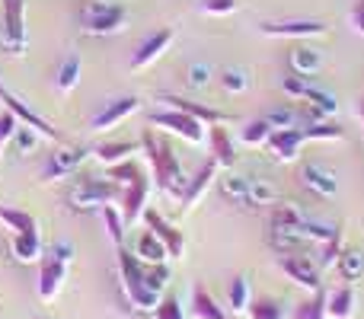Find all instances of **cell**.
<instances>
[{"instance_id": "1", "label": "cell", "mask_w": 364, "mask_h": 319, "mask_svg": "<svg viewBox=\"0 0 364 319\" xmlns=\"http://www.w3.org/2000/svg\"><path fill=\"white\" fill-rule=\"evenodd\" d=\"M141 147H144L147 160H151V169H154L157 185L164 188L170 198H182V192H186V185H188V175L182 173L179 157L173 153V147L166 144L164 138H157L154 131L141 134Z\"/></svg>"}, {"instance_id": "2", "label": "cell", "mask_w": 364, "mask_h": 319, "mask_svg": "<svg viewBox=\"0 0 364 319\" xmlns=\"http://www.w3.org/2000/svg\"><path fill=\"white\" fill-rule=\"evenodd\" d=\"M119 275H122V291H125L128 303H132L134 310L154 313V310H157V303L164 301V294H157V291L147 288V281H144V262H141L134 252L122 249V246H119Z\"/></svg>"}, {"instance_id": "3", "label": "cell", "mask_w": 364, "mask_h": 319, "mask_svg": "<svg viewBox=\"0 0 364 319\" xmlns=\"http://www.w3.org/2000/svg\"><path fill=\"white\" fill-rule=\"evenodd\" d=\"M83 32L90 36H109V32L125 29L128 13L122 4H109V0H87L80 10Z\"/></svg>"}, {"instance_id": "4", "label": "cell", "mask_w": 364, "mask_h": 319, "mask_svg": "<svg viewBox=\"0 0 364 319\" xmlns=\"http://www.w3.org/2000/svg\"><path fill=\"white\" fill-rule=\"evenodd\" d=\"M119 195H122V188L112 179H90L87 175L70 192V207L74 211H102L106 205L119 201Z\"/></svg>"}, {"instance_id": "5", "label": "cell", "mask_w": 364, "mask_h": 319, "mask_svg": "<svg viewBox=\"0 0 364 319\" xmlns=\"http://www.w3.org/2000/svg\"><path fill=\"white\" fill-rule=\"evenodd\" d=\"M278 269H282V275L288 278L294 288H304L310 291V294H316L320 288V265H316V259L310 256V252H282L278 256Z\"/></svg>"}, {"instance_id": "6", "label": "cell", "mask_w": 364, "mask_h": 319, "mask_svg": "<svg viewBox=\"0 0 364 319\" xmlns=\"http://www.w3.org/2000/svg\"><path fill=\"white\" fill-rule=\"evenodd\" d=\"M0 48L6 55L26 51V0H4V23H0Z\"/></svg>"}, {"instance_id": "7", "label": "cell", "mask_w": 364, "mask_h": 319, "mask_svg": "<svg viewBox=\"0 0 364 319\" xmlns=\"http://www.w3.org/2000/svg\"><path fill=\"white\" fill-rule=\"evenodd\" d=\"M151 125L164 128V131L176 134V138L188 141V144H201V141L208 138V125L198 119H192V115L179 112V109H164V112H154L151 115Z\"/></svg>"}, {"instance_id": "8", "label": "cell", "mask_w": 364, "mask_h": 319, "mask_svg": "<svg viewBox=\"0 0 364 319\" xmlns=\"http://www.w3.org/2000/svg\"><path fill=\"white\" fill-rule=\"evenodd\" d=\"M259 29H262V36L291 38V42H307V38L326 36V23H320V19H282V23H262Z\"/></svg>"}, {"instance_id": "9", "label": "cell", "mask_w": 364, "mask_h": 319, "mask_svg": "<svg viewBox=\"0 0 364 319\" xmlns=\"http://www.w3.org/2000/svg\"><path fill=\"white\" fill-rule=\"evenodd\" d=\"M173 36H176V32H173L170 26H166V29L151 32V36H147L144 42L138 45V51H134V55H132V61H128V67H132V70H144V67H151V64L157 61V58L164 55L166 48H170Z\"/></svg>"}, {"instance_id": "10", "label": "cell", "mask_w": 364, "mask_h": 319, "mask_svg": "<svg viewBox=\"0 0 364 319\" xmlns=\"http://www.w3.org/2000/svg\"><path fill=\"white\" fill-rule=\"evenodd\" d=\"M147 192H151V182H147V175H141V179L132 182V185L122 188V195H119V211H122V220H125V227H132L134 220L144 214V207H147Z\"/></svg>"}, {"instance_id": "11", "label": "cell", "mask_w": 364, "mask_h": 319, "mask_svg": "<svg viewBox=\"0 0 364 319\" xmlns=\"http://www.w3.org/2000/svg\"><path fill=\"white\" fill-rule=\"evenodd\" d=\"M301 182L314 195H320V198H333V195L339 192V179H336V173L329 166H323V163H316V160L301 163Z\"/></svg>"}, {"instance_id": "12", "label": "cell", "mask_w": 364, "mask_h": 319, "mask_svg": "<svg viewBox=\"0 0 364 319\" xmlns=\"http://www.w3.org/2000/svg\"><path fill=\"white\" fill-rule=\"evenodd\" d=\"M64 281H68V262L55 256L38 259V294H42V301H55L61 294Z\"/></svg>"}, {"instance_id": "13", "label": "cell", "mask_w": 364, "mask_h": 319, "mask_svg": "<svg viewBox=\"0 0 364 319\" xmlns=\"http://www.w3.org/2000/svg\"><path fill=\"white\" fill-rule=\"evenodd\" d=\"M138 96H122V99H112V102H106V106L100 109V112L93 115V121H90V128L93 131H109V128H115V125H122V121L128 119L132 112H138Z\"/></svg>"}, {"instance_id": "14", "label": "cell", "mask_w": 364, "mask_h": 319, "mask_svg": "<svg viewBox=\"0 0 364 319\" xmlns=\"http://www.w3.org/2000/svg\"><path fill=\"white\" fill-rule=\"evenodd\" d=\"M307 144V134H304V128L297 125V128H284V131H272V138H269V151H272V157L275 160H282V163H294L297 157H301V147Z\"/></svg>"}, {"instance_id": "15", "label": "cell", "mask_w": 364, "mask_h": 319, "mask_svg": "<svg viewBox=\"0 0 364 319\" xmlns=\"http://www.w3.org/2000/svg\"><path fill=\"white\" fill-rule=\"evenodd\" d=\"M141 217H144L147 230H154L160 239H164L170 259H182V252H186V237H182V230H176L170 220H164L157 211H154V207H144V214H141Z\"/></svg>"}, {"instance_id": "16", "label": "cell", "mask_w": 364, "mask_h": 319, "mask_svg": "<svg viewBox=\"0 0 364 319\" xmlns=\"http://www.w3.org/2000/svg\"><path fill=\"white\" fill-rule=\"evenodd\" d=\"M4 106L10 109V112L16 115L19 121H26V125H29L36 134H42V138H48V141H55V144H64V134L58 131V128H51L48 121L42 119V115H36L29 106H26L23 99H16V96H13V93H4Z\"/></svg>"}, {"instance_id": "17", "label": "cell", "mask_w": 364, "mask_h": 319, "mask_svg": "<svg viewBox=\"0 0 364 319\" xmlns=\"http://www.w3.org/2000/svg\"><path fill=\"white\" fill-rule=\"evenodd\" d=\"M218 163L214 160H208L205 166L198 169V173L188 179V185H186V192H182V198H179V205H182V211H188V207H195L201 198H205V192L211 188V182L218 179Z\"/></svg>"}, {"instance_id": "18", "label": "cell", "mask_w": 364, "mask_h": 319, "mask_svg": "<svg viewBox=\"0 0 364 319\" xmlns=\"http://www.w3.org/2000/svg\"><path fill=\"white\" fill-rule=\"evenodd\" d=\"M90 153L83 151V147H70V151H58L51 153L48 163H45L42 169V182H51V179H61V175H70L77 166H80L83 160H87Z\"/></svg>"}, {"instance_id": "19", "label": "cell", "mask_w": 364, "mask_h": 319, "mask_svg": "<svg viewBox=\"0 0 364 319\" xmlns=\"http://www.w3.org/2000/svg\"><path fill=\"white\" fill-rule=\"evenodd\" d=\"M160 102H166L170 109H179V112H186V115H192V119L205 121V125H224V121H230V115L218 112V109H208V106H201V102L182 99V96H173V93H164V96H160Z\"/></svg>"}, {"instance_id": "20", "label": "cell", "mask_w": 364, "mask_h": 319, "mask_svg": "<svg viewBox=\"0 0 364 319\" xmlns=\"http://www.w3.org/2000/svg\"><path fill=\"white\" fill-rule=\"evenodd\" d=\"M288 61H291V70H294V74H301V77H314V74H320V70H323V51L316 48V45L297 42L294 48H291Z\"/></svg>"}, {"instance_id": "21", "label": "cell", "mask_w": 364, "mask_h": 319, "mask_svg": "<svg viewBox=\"0 0 364 319\" xmlns=\"http://www.w3.org/2000/svg\"><path fill=\"white\" fill-rule=\"evenodd\" d=\"M355 307H358V294H355L352 284H342V288L329 291V297H326V316L329 319H352Z\"/></svg>"}, {"instance_id": "22", "label": "cell", "mask_w": 364, "mask_h": 319, "mask_svg": "<svg viewBox=\"0 0 364 319\" xmlns=\"http://www.w3.org/2000/svg\"><path fill=\"white\" fill-rule=\"evenodd\" d=\"M208 144H211V160L218 163V166L230 169L233 163H237V153H233V141H230V134H227L224 125H211V128H208Z\"/></svg>"}, {"instance_id": "23", "label": "cell", "mask_w": 364, "mask_h": 319, "mask_svg": "<svg viewBox=\"0 0 364 319\" xmlns=\"http://www.w3.org/2000/svg\"><path fill=\"white\" fill-rule=\"evenodd\" d=\"M134 256H138L144 265H157V262H166V259H170V252H166L164 239H160L154 230H141L138 246H134Z\"/></svg>"}, {"instance_id": "24", "label": "cell", "mask_w": 364, "mask_h": 319, "mask_svg": "<svg viewBox=\"0 0 364 319\" xmlns=\"http://www.w3.org/2000/svg\"><path fill=\"white\" fill-rule=\"evenodd\" d=\"M10 246H13V256L19 262L32 265L42 259V243H38V230H29V233H10Z\"/></svg>"}, {"instance_id": "25", "label": "cell", "mask_w": 364, "mask_h": 319, "mask_svg": "<svg viewBox=\"0 0 364 319\" xmlns=\"http://www.w3.org/2000/svg\"><path fill=\"white\" fill-rule=\"evenodd\" d=\"M192 316L195 319H230L224 313V307H220V303L208 294L205 284H195V288H192Z\"/></svg>"}, {"instance_id": "26", "label": "cell", "mask_w": 364, "mask_h": 319, "mask_svg": "<svg viewBox=\"0 0 364 319\" xmlns=\"http://www.w3.org/2000/svg\"><path fill=\"white\" fill-rule=\"evenodd\" d=\"M218 185H220V195H224L227 201H233V205H240V207L252 205V201H250V179H246V175L224 173L218 179Z\"/></svg>"}, {"instance_id": "27", "label": "cell", "mask_w": 364, "mask_h": 319, "mask_svg": "<svg viewBox=\"0 0 364 319\" xmlns=\"http://www.w3.org/2000/svg\"><path fill=\"white\" fill-rule=\"evenodd\" d=\"M134 151H138V144H134V141H115V144H100L93 151V157L100 163H106V166H115V163L132 160Z\"/></svg>"}, {"instance_id": "28", "label": "cell", "mask_w": 364, "mask_h": 319, "mask_svg": "<svg viewBox=\"0 0 364 319\" xmlns=\"http://www.w3.org/2000/svg\"><path fill=\"white\" fill-rule=\"evenodd\" d=\"M336 269H339V275L346 278V281H358L364 275V252L346 246V249L339 252V259H336Z\"/></svg>"}, {"instance_id": "29", "label": "cell", "mask_w": 364, "mask_h": 319, "mask_svg": "<svg viewBox=\"0 0 364 319\" xmlns=\"http://www.w3.org/2000/svg\"><path fill=\"white\" fill-rule=\"evenodd\" d=\"M0 224H4L10 233H29V230H38L36 217H32L29 211H19V207H4V205H0Z\"/></svg>"}, {"instance_id": "30", "label": "cell", "mask_w": 364, "mask_h": 319, "mask_svg": "<svg viewBox=\"0 0 364 319\" xmlns=\"http://www.w3.org/2000/svg\"><path fill=\"white\" fill-rule=\"evenodd\" d=\"M288 319H326V294H323V291L310 294L307 301L297 303L294 313H291Z\"/></svg>"}, {"instance_id": "31", "label": "cell", "mask_w": 364, "mask_h": 319, "mask_svg": "<svg viewBox=\"0 0 364 319\" xmlns=\"http://www.w3.org/2000/svg\"><path fill=\"white\" fill-rule=\"evenodd\" d=\"M227 307H230L233 313H246V307H250V278L246 275H237L230 281V291H227Z\"/></svg>"}, {"instance_id": "32", "label": "cell", "mask_w": 364, "mask_h": 319, "mask_svg": "<svg viewBox=\"0 0 364 319\" xmlns=\"http://www.w3.org/2000/svg\"><path fill=\"white\" fill-rule=\"evenodd\" d=\"M80 83V58L70 55L64 58V64L58 67V77H55V87L61 90V93H70V90Z\"/></svg>"}, {"instance_id": "33", "label": "cell", "mask_w": 364, "mask_h": 319, "mask_svg": "<svg viewBox=\"0 0 364 319\" xmlns=\"http://www.w3.org/2000/svg\"><path fill=\"white\" fill-rule=\"evenodd\" d=\"M246 313H250V319H288V310H284L278 301H272V297H259V301H250Z\"/></svg>"}, {"instance_id": "34", "label": "cell", "mask_w": 364, "mask_h": 319, "mask_svg": "<svg viewBox=\"0 0 364 319\" xmlns=\"http://www.w3.org/2000/svg\"><path fill=\"white\" fill-rule=\"evenodd\" d=\"M272 131H275V128H272L269 121L256 119V121H250V125L240 131V141H243V144H250V147H265V144H269V138H272Z\"/></svg>"}, {"instance_id": "35", "label": "cell", "mask_w": 364, "mask_h": 319, "mask_svg": "<svg viewBox=\"0 0 364 319\" xmlns=\"http://www.w3.org/2000/svg\"><path fill=\"white\" fill-rule=\"evenodd\" d=\"M141 175H144V169H141L134 160H125V163H115V166H109V179H112L119 188L132 185V182L141 179Z\"/></svg>"}, {"instance_id": "36", "label": "cell", "mask_w": 364, "mask_h": 319, "mask_svg": "<svg viewBox=\"0 0 364 319\" xmlns=\"http://www.w3.org/2000/svg\"><path fill=\"white\" fill-rule=\"evenodd\" d=\"M282 90H284V93H288V96H291V99H301V102H307L310 96H314L316 83L310 80V77H301V74H294V77H284Z\"/></svg>"}, {"instance_id": "37", "label": "cell", "mask_w": 364, "mask_h": 319, "mask_svg": "<svg viewBox=\"0 0 364 319\" xmlns=\"http://www.w3.org/2000/svg\"><path fill=\"white\" fill-rule=\"evenodd\" d=\"M102 220H106V227H109V237H112V243L115 246H122L125 243V220H122V211H119V205H106L102 207Z\"/></svg>"}, {"instance_id": "38", "label": "cell", "mask_w": 364, "mask_h": 319, "mask_svg": "<svg viewBox=\"0 0 364 319\" xmlns=\"http://www.w3.org/2000/svg\"><path fill=\"white\" fill-rule=\"evenodd\" d=\"M220 87H224L227 93L240 96V93H246V90H250V74H246V70H240V67H227V70H220Z\"/></svg>"}, {"instance_id": "39", "label": "cell", "mask_w": 364, "mask_h": 319, "mask_svg": "<svg viewBox=\"0 0 364 319\" xmlns=\"http://www.w3.org/2000/svg\"><path fill=\"white\" fill-rule=\"evenodd\" d=\"M342 249H346V246H342V230H336L326 243H320V259H316V265H320V269H333Z\"/></svg>"}, {"instance_id": "40", "label": "cell", "mask_w": 364, "mask_h": 319, "mask_svg": "<svg viewBox=\"0 0 364 319\" xmlns=\"http://www.w3.org/2000/svg\"><path fill=\"white\" fill-rule=\"evenodd\" d=\"M262 119L269 121L275 131H284V128H297V125H301V112H294V109H288V106L272 109V112L262 115Z\"/></svg>"}, {"instance_id": "41", "label": "cell", "mask_w": 364, "mask_h": 319, "mask_svg": "<svg viewBox=\"0 0 364 319\" xmlns=\"http://www.w3.org/2000/svg\"><path fill=\"white\" fill-rule=\"evenodd\" d=\"M144 281L151 291L164 294V288L170 284V265L166 262H157V265H144Z\"/></svg>"}, {"instance_id": "42", "label": "cell", "mask_w": 364, "mask_h": 319, "mask_svg": "<svg viewBox=\"0 0 364 319\" xmlns=\"http://www.w3.org/2000/svg\"><path fill=\"white\" fill-rule=\"evenodd\" d=\"M278 198V188L269 179H250V201L252 205H272Z\"/></svg>"}, {"instance_id": "43", "label": "cell", "mask_w": 364, "mask_h": 319, "mask_svg": "<svg viewBox=\"0 0 364 319\" xmlns=\"http://www.w3.org/2000/svg\"><path fill=\"white\" fill-rule=\"evenodd\" d=\"M16 128H19V119L6 109V112H0V153H4V147L10 144L13 138H16Z\"/></svg>"}, {"instance_id": "44", "label": "cell", "mask_w": 364, "mask_h": 319, "mask_svg": "<svg viewBox=\"0 0 364 319\" xmlns=\"http://www.w3.org/2000/svg\"><path fill=\"white\" fill-rule=\"evenodd\" d=\"M154 319H186V310H182L176 297H164L157 303V310H154Z\"/></svg>"}, {"instance_id": "45", "label": "cell", "mask_w": 364, "mask_h": 319, "mask_svg": "<svg viewBox=\"0 0 364 319\" xmlns=\"http://www.w3.org/2000/svg\"><path fill=\"white\" fill-rule=\"evenodd\" d=\"M201 10H205L208 16H227V13L237 10V0H205Z\"/></svg>"}, {"instance_id": "46", "label": "cell", "mask_w": 364, "mask_h": 319, "mask_svg": "<svg viewBox=\"0 0 364 319\" xmlns=\"http://www.w3.org/2000/svg\"><path fill=\"white\" fill-rule=\"evenodd\" d=\"M208 77H211L208 64H192V67H188V83H192V87H205Z\"/></svg>"}, {"instance_id": "47", "label": "cell", "mask_w": 364, "mask_h": 319, "mask_svg": "<svg viewBox=\"0 0 364 319\" xmlns=\"http://www.w3.org/2000/svg\"><path fill=\"white\" fill-rule=\"evenodd\" d=\"M51 256L61 259V262H70V259H74V246H70L68 239H64V243H55L51 246Z\"/></svg>"}, {"instance_id": "48", "label": "cell", "mask_w": 364, "mask_h": 319, "mask_svg": "<svg viewBox=\"0 0 364 319\" xmlns=\"http://www.w3.org/2000/svg\"><path fill=\"white\" fill-rule=\"evenodd\" d=\"M16 141H19V147H23V153H26L32 144H36V131H23V128H16Z\"/></svg>"}, {"instance_id": "49", "label": "cell", "mask_w": 364, "mask_h": 319, "mask_svg": "<svg viewBox=\"0 0 364 319\" xmlns=\"http://www.w3.org/2000/svg\"><path fill=\"white\" fill-rule=\"evenodd\" d=\"M352 26H355V29H358L361 36H364V6H361V4L352 10Z\"/></svg>"}, {"instance_id": "50", "label": "cell", "mask_w": 364, "mask_h": 319, "mask_svg": "<svg viewBox=\"0 0 364 319\" xmlns=\"http://www.w3.org/2000/svg\"><path fill=\"white\" fill-rule=\"evenodd\" d=\"M4 93H6V90H4V83H0V102H4Z\"/></svg>"}, {"instance_id": "51", "label": "cell", "mask_w": 364, "mask_h": 319, "mask_svg": "<svg viewBox=\"0 0 364 319\" xmlns=\"http://www.w3.org/2000/svg\"><path fill=\"white\" fill-rule=\"evenodd\" d=\"M361 119H364V106H361Z\"/></svg>"}, {"instance_id": "52", "label": "cell", "mask_w": 364, "mask_h": 319, "mask_svg": "<svg viewBox=\"0 0 364 319\" xmlns=\"http://www.w3.org/2000/svg\"><path fill=\"white\" fill-rule=\"evenodd\" d=\"M358 4H361V6H364V0H358Z\"/></svg>"}]
</instances>
